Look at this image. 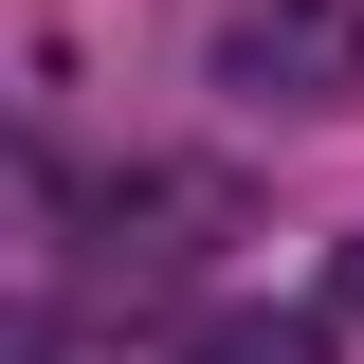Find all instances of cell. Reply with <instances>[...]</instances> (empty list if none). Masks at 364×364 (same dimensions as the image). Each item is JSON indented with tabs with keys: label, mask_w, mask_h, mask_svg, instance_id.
<instances>
[{
	"label": "cell",
	"mask_w": 364,
	"mask_h": 364,
	"mask_svg": "<svg viewBox=\"0 0 364 364\" xmlns=\"http://www.w3.org/2000/svg\"><path fill=\"white\" fill-rule=\"evenodd\" d=\"M219 91L237 109H364V0H237Z\"/></svg>",
	"instance_id": "cell-1"
},
{
	"label": "cell",
	"mask_w": 364,
	"mask_h": 364,
	"mask_svg": "<svg viewBox=\"0 0 364 364\" xmlns=\"http://www.w3.org/2000/svg\"><path fill=\"white\" fill-rule=\"evenodd\" d=\"M182 364H346V346H328V310H219L182 328Z\"/></svg>",
	"instance_id": "cell-2"
},
{
	"label": "cell",
	"mask_w": 364,
	"mask_h": 364,
	"mask_svg": "<svg viewBox=\"0 0 364 364\" xmlns=\"http://www.w3.org/2000/svg\"><path fill=\"white\" fill-rule=\"evenodd\" d=\"M0 364H55V310H37V291H0Z\"/></svg>",
	"instance_id": "cell-3"
},
{
	"label": "cell",
	"mask_w": 364,
	"mask_h": 364,
	"mask_svg": "<svg viewBox=\"0 0 364 364\" xmlns=\"http://www.w3.org/2000/svg\"><path fill=\"white\" fill-rule=\"evenodd\" d=\"M328 310H346V328H364V237H346V255H328Z\"/></svg>",
	"instance_id": "cell-4"
}]
</instances>
